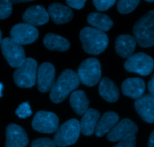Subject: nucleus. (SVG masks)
<instances>
[{
  "label": "nucleus",
  "instance_id": "1",
  "mask_svg": "<svg viewBox=\"0 0 154 147\" xmlns=\"http://www.w3.org/2000/svg\"><path fill=\"white\" fill-rule=\"evenodd\" d=\"M78 74L72 69H66L54 82L50 94V98L55 104L63 102L72 91L79 86Z\"/></svg>",
  "mask_w": 154,
  "mask_h": 147
},
{
  "label": "nucleus",
  "instance_id": "2",
  "mask_svg": "<svg viewBox=\"0 0 154 147\" xmlns=\"http://www.w3.org/2000/svg\"><path fill=\"white\" fill-rule=\"evenodd\" d=\"M80 39L84 51L90 54L98 55L106 49L108 37L105 32L87 27L80 32Z\"/></svg>",
  "mask_w": 154,
  "mask_h": 147
},
{
  "label": "nucleus",
  "instance_id": "3",
  "mask_svg": "<svg viewBox=\"0 0 154 147\" xmlns=\"http://www.w3.org/2000/svg\"><path fill=\"white\" fill-rule=\"evenodd\" d=\"M133 34L138 45L142 48L154 45V10L147 12L134 25Z\"/></svg>",
  "mask_w": 154,
  "mask_h": 147
},
{
  "label": "nucleus",
  "instance_id": "4",
  "mask_svg": "<svg viewBox=\"0 0 154 147\" xmlns=\"http://www.w3.org/2000/svg\"><path fill=\"white\" fill-rule=\"evenodd\" d=\"M81 133L80 122L72 119L63 123L56 131L54 141L56 146L66 147L76 143Z\"/></svg>",
  "mask_w": 154,
  "mask_h": 147
},
{
  "label": "nucleus",
  "instance_id": "5",
  "mask_svg": "<svg viewBox=\"0 0 154 147\" xmlns=\"http://www.w3.org/2000/svg\"><path fill=\"white\" fill-rule=\"evenodd\" d=\"M37 62L32 58H26L23 63L14 73L15 84L20 88H29L35 85L37 78Z\"/></svg>",
  "mask_w": 154,
  "mask_h": 147
},
{
  "label": "nucleus",
  "instance_id": "6",
  "mask_svg": "<svg viewBox=\"0 0 154 147\" xmlns=\"http://www.w3.org/2000/svg\"><path fill=\"white\" fill-rule=\"evenodd\" d=\"M79 80L88 87L94 86L100 81L102 75L101 65L96 58H88L84 60L78 70Z\"/></svg>",
  "mask_w": 154,
  "mask_h": 147
},
{
  "label": "nucleus",
  "instance_id": "7",
  "mask_svg": "<svg viewBox=\"0 0 154 147\" xmlns=\"http://www.w3.org/2000/svg\"><path fill=\"white\" fill-rule=\"evenodd\" d=\"M124 67L129 72L146 76L153 72L154 60L150 56L147 55L145 53L139 52L132 54L131 57L127 58Z\"/></svg>",
  "mask_w": 154,
  "mask_h": 147
},
{
  "label": "nucleus",
  "instance_id": "8",
  "mask_svg": "<svg viewBox=\"0 0 154 147\" xmlns=\"http://www.w3.org/2000/svg\"><path fill=\"white\" fill-rule=\"evenodd\" d=\"M2 52L8 64L13 68H18L25 60V51L22 45L16 43L11 38H5L1 42Z\"/></svg>",
  "mask_w": 154,
  "mask_h": 147
},
{
  "label": "nucleus",
  "instance_id": "9",
  "mask_svg": "<svg viewBox=\"0 0 154 147\" xmlns=\"http://www.w3.org/2000/svg\"><path fill=\"white\" fill-rule=\"evenodd\" d=\"M32 126L33 129L44 134H52L59 128V119L54 113L38 111L33 118Z\"/></svg>",
  "mask_w": 154,
  "mask_h": 147
},
{
  "label": "nucleus",
  "instance_id": "10",
  "mask_svg": "<svg viewBox=\"0 0 154 147\" xmlns=\"http://www.w3.org/2000/svg\"><path fill=\"white\" fill-rule=\"evenodd\" d=\"M38 37L37 29L26 23L17 24L11 30V39L19 45H27L34 42Z\"/></svg>",
  "mask_w": 154,
  "mask_h": 147
},
{
  "label": "nucleus",
  "instance_id": "11",
  "mask_svg": "<svg viewBox=\"0 0 154 147\" xmlns=\"http://www.w3.org/2000/svg\"><path fill=\"white\" fill-rule=\"evenodd\" d=\"M37 87L41 92L51 90L55 82V68L51 63H43L37 69Z\"/></svg>",
  "mask_w": 154,
  "mask_h": 147
},
{
  "label": "nucleus",
  "instance_id": "12",
  "mask_svg": "<svg viewBox=\"0 0 154 147\" xmlns=\"http://www.w3.org/2000/svg\"><path fill=\"white\" fill-rule=\"evenodd\" d=\"M29 139L25 130L15 124H9L6 128L5 147H26Z\"/></svg>",
  "mask_w": 154,
  "mask_h": 147
},
{
  "label": "nucleus",
  "instance_id": "13",
  "mask_svg": "<svg viewBox=\"0 0 154 147\" xmlns=\"http://www.w3.org/2000/svg\"><path fill=\"white\" fill-rule=\"evenodd\" d=\"M135 108L144 122L154 123V96L142 95L135 101Z\"/></svg>",
  "mask_w": 154,
  "mask_h": 147
},
{
  "label": "nucleus",
  "instance_id": "14",
  "mask_svg": "<svg viewBox=\"0 0 154 147\" xmlns=\"http://www.w3.org/2000/svg\"><path fill=\"white\" fill-rule=\"evenodd\" d=\"M138 130L137 125L132 120L125 119L120 121L108 133L107 138L110 141H119L127 134H136Z\"/></svg>",
  "mask_w": 154,
  "mask_h": 147
},
{
  "label": "nucleus",
  "instance_id": "15",
  "mask_svg": "<svg viewBox=\"0 0 154 147\" xmlns=\"http://www.w3.org/2000/svg\"><path fill=\"white\" fill-rule=\"evenodd\" d=\"M22 18L26 24L35 27L48 23L49 21V15L43 6L32 5L25 11Z\"/></svg>",
  "mask_w": 154,
  "mask_h": 147
},
{
  "label": "nucleus",
  "instance_id": "16",
  "mask_svg": "<svg viewBox=\"0 0 154 147\" xmlns=\"http://www.w3.org/2000/svg\"><path fill=\"white\" fill-rule=\"evenodd\" d=\"M48 13L56 24H66L69 22L73 18V11L72 9L58 2L50 5Z\"/></svg>",
  "mask_w": 154,
  "mask_h": 147
},
{
  "label": "nucleus",
  "instance_id": "17",
  "mask_svg": "<svg viewBox=\"0 0 154 147\" xmlns=\"http://www.w3.org/2000/svg\"><path fill=\"white\" fill-rule=\"evenodd\" d=\"M123 94L132 99L141 97L145 91V83L140 78H126L121 86Z\"/></svg>",
  "mask_w": 154,
  "mask_h": 147
},
{
  "label": "nucleus",
  "instance_id": "18",
  "mask_svg": "<svg viewBox=\"0 0 154 147\" xmlns=\"http://www.w3.org/2000/svg\"><path fill=\"white\" fill-rule=\"evenodd\" d=\"M135 37L130 35H120L115 42V49L117 54L123 58H129L133 54L136 47Z\"/></svg>",
  "mask_w": 154,
  "mask_h": 147
},
{
  "label": "nucleus",
  "instance_id": "19",
  "mask_svg": "<svg viewBox=\"0 0 154 147\" xmlns=\"http://www.w3.org/2000/svg\"><path fill=\"white\" fill-rule=\"evenodd\" d=\"M119 121V116L114 112L108 111L104 113L101 119L98 121L95 128V134L101 137L109 132Z\"/></svg>",
  "mask_w": 154,
  "mask_h": 147
},
{
  "label": "nucleus",
  "instance_id": "20",
  "mask_svg": "<svg viewBox=\"0 0 154 147\" xmlns=\"http://www.w3.org/2000/svg\"><path fill=\"white\" fill-rule=\"evenodd\" d=\"M99 117L100 113L95 109H89L86 111L80 122V128L83 134L90 136L94 133Z\"/></svg>",
  "mask_w": 154,
  "mask_h": 147
},
{
  "label": "nucleus",
  "instance_id": "21",
  "mask_svg": "<svg viewBox=\"0 0 154 147\" xmlns=\"http://www.w3.org/2000/svg\"><path fill=\"white\" fill-rule=\"evenodd\" d=\"M99 92L103 99L110 103L117 101L120 97L119 90L116 85L109 78H104L101 80L99 86Z\"/></svg>",
  "mask_w": 154,
  "mask_h": 147
},
{
  "label": "nucleus",
  "instance_id": "22",
  "mask_svg": "<svg viewBox=\"0 0 154 147\" xmlns=\"http://www.w3.org/2000/svg\"><path fill=\"white\" fill-rule=\"evenodd\" d=\"M43 43L48 49L65 51L70 48V42L64 37L54 33H48L44 37Z\"/></svg>",
  "mask_w": 154,
  "mask_h": 147
},
{
  "label": "nucleus",
  "instance_id": "23",
  "mask_svg": "<svg viewBox=\"0 0 154 147\" xmlns=\"http://www.w3.org/2000/svg\"><path fill=\"white\" fill-rule=\"evenodd\" d=\"M89 100L83 91H75L70 97V105L74 111L79 116L84 115L89 107Z\"/></svg>",
  "mask_w": 154,
  "mask_h": 147
},
{
  "label": "nucleus",
  "instance_id": "24",
  "mask_svg": "<svg viewBox=\"0 0 154 147\" xmlns=\"http://www.w3.org/2000/svg\"><path fill=\"white\" fill-rule=\"evenodd\" d=\"M87 22L93 26V28L105 32L111 30L114 25L113 21L105 14L93 12L87 17Z\"/></svg>",
  "mask_w": 154,
  "mask_h": 147
},
{
  "label": "nucleus",
  "instance_id": "25",
  "mask_svg": "<svg viewBox=\"0 0 154 147\" xmlns=\"http://www.w3.org/2000/svg\"><path fill=\"white\" fill-rule=\"evenodd\" d=\"M140 0H119L117 2V10L120 14L131 13L138 5Z\"/></svg>",
  "mask_w": 154,
  "mask_h": 147
},
{
  "label": "nucleus",
  "instance_id": "26",
  "mask_svg": "<svg viewBox=\"0 0 154 147\" xmlns=\"http://www.w3.org/2000/svg\"><path fill=\"white\" fill-rule=\"evenodd\" d=\"M12 12V4L8 0H0V20L8 18Z\"/></svg>",
  "mask_w": 154,
  "mask_h": 147
},
{
  "label": "nucleus",
  "instance_id": "27",
  "mask_svg": "<svg viewBox=\"0 0 154 147\" xmlns=\"http://www.w3.org/2000/svg\"><path fill=\"white\" fill-rule=\"evenodd\" d=\"M15 113L20 119H26L32 114V111L31 110L29 104L27 102H24L18 107Z\"/></svg>",
  "mask_w": 154,
  "mask_h": 147
},
{
  "label": "nucleus",
  "instance_id": "28",
  "mask_svg": "<svg viewBox=\"0 0 154 147\" xmlns=\"http://www.w3.org/2000/svg\"><path fill=\"white\" fill-rule=\"evenodd\" d=\"M135 143H136L135 134H129L123 137L116 146L113 147H135Z\"/></svg>",
  "mask_w": 154,
  "mask_h": 147
},
{
  "label": "nucleus",
  "instance_id": "29",
  "mask_svg": "<svg viewBox=\"0 0 154 147\" xmlns=\"http://www.w3.org/2000/svg\"><path fill=\"white\" fill-rule=\"evenodd\" d=\"M93 4L98 11H105L112 7L116 0H93Z\"/></svg>",
  "mask_w": 154,
  "mask_h": 147
},
{
  "label": "nucleus",
  "instance_id": "30",
  "mask_svg": "<svg viewBox=\"0 0 154 147\" xmlns=\"http://www.w3.org/2000/svg\"><path fill=\"white\" fill-rule=\"evenodd\" d=\"M31 147H56V144L51 139L42 137L32 141Z\"/></svg>",
  "mask_w": 154,
  "mask_h": 147
},
{
  "label": "nucleus",
  "instance_id": "31",
  "mask_svg": "<svg viewBox=\"0 0 154 147\" xmlns=\"http://www.w3.org/2000/svg\"><path fill=\"white\" fill-rule=\"evenodd\" d=\"M66 3L71 8L75 9H81L84 7L87 0H66Z\"/></svg>",
  "mask_w": 154,
  "mask_h": 147
},
{
  "label": "nucleus",
  "instance_id": "32",
  "mask_svg": "<svg viewBox=\"0 0 154 147\" xmlns=\"http://www.w3.org/2000/svg\"><path fill=\"white\" fill-rule=\"evenodd\" d=\"M148 90L150 94L154 96V74L153 75V76H152L151 79L148 82Z\"/></svg>",
  "mask_w": 154,
  "mask_h": 147
},
{
  "label": "nucleus",
  "instance_id": "33",
  "mask_svg": "<svg viewBox=\"0 0 154 147\" xmlns=\"http://www.w3.org/2000/svg\"><path fill=\"white\" fill-rule=\"evenodd\" d=\"M148 147H154V131L151 133L148 140Z\"/></svg>",
  "mask_w": 154,
  "mask_h": 147
},
{
  "label": "nucleus",
  "instance_id": "34",
  "mask_svg": "<svg viewBox=\"0 0 154 147\" xmlns=\"http://www.w3.org/2000/svg\"><path fill=\"white\" fill-rule=\"evenodd\" d=\"M8 1L10 2L11 4H16V3H20V2H31V1H35V0H8Z\"/></svg>",
  "mask_w": 154,
  "mask_h": 147
},
{
  "label": "nucleus",
  "instance_id": "35",
  "mask_svg": "<svg viewBox=\"0 0 154 147\" xmlns=\"http://www.w3.org/2000/svg\"><path fill=\"white\" fill-rule=\"evenodd\" d=\"M2 88H3V85L2 83H0V97H2Z\"/></svg>",
  "mask_w": 154,
  "mask_h": 147
},
{
  "label": "nucleus",
  "instance_id": "36",
  "mask_svg": "<svg viewBox=\"0 0 154 147\" xmlns=\"http://www.w3.org/2000/svg\"><path fill=\"white\" fill-rule=\"evenodd\" d=\"M2 32L1 30H0V45H1V42H2Z\"/></svg>",
  "mask_w": 154,
  "mask_h": 147
},
{
  "label": "nucleus",
  "instance_id": "37",
  "mask_svg": "<svg viewBox=\"0 0 154 147\" xmlns=\"http://www.w3.org/2000/svg\"><path fill=\"white\" fill-rule=\"evenodd\" d=\"M146 2H154V0H145Z\"/></svg>",
  "mask_w": 154,
  "mask_h": 147
}]
</instances>
